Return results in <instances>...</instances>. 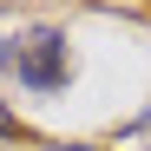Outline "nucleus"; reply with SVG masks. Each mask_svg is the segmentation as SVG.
<instances>
[{
  "instance_id": "f257e3e1",
  "label": "nucleus",
  "mask_w": 151,
  "mask_h": 151,
  "mask_svg": "<svg viewBox=\"0 0 151 151\" xmlns=\"http://www.w3.org/2000/svg\"><path fill=\"white\" fill-rule=\"evenodd\" d=\"M13 79L27 92H66L72 79V46L59 27H27L13 40Z\"/></svg>"
},
{
  "instance_id": "20e7f679",
  "label": "nucleus",
  "mask_w": 151,
  "mask_h": 151,
  "mask_svg": "<svg viewBox=\"0 0 151 151\" xmlns=\"http://www.w3.org/2000/svg\"><path fill=\"white\" fill-rule=\"evenodd\" d=\"M46 151H92V145H46Z\"/></svg>"
},
{
  "instance_id": "f03ea898",
  "label": "nucleus",
  "mask_w": 151,
  "mask_h": 151,
  "mask_svg": "<svg viewBox=\"0 0 151 151\" xmlns=\"http://www.w3.org/2000/svg\"><path fill=\"white\" fill-rule=\"evenodd\" d=\"M0 138H20V118L13 112H0Z\"/></svg>"
},
{
  "instance_id": "7ed1b4c3",
  "label": "nucleus",
  "mask_w": 151,
  "mask_h": 151,
  "mask_svg": "<svg viewBox=\"0 0 151 151\" xmlns=\"http://www.w3.org/2000/svg\"><path fill=\"white\" fill-rule=\"evenodd\" d=\"M0 72H13V40H0Z\"/></svg>"
}]
</instances>
